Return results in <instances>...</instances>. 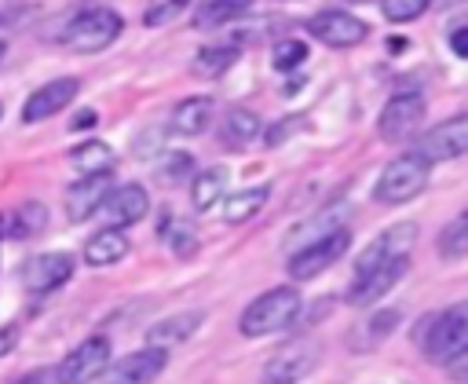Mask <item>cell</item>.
Here are the masks:
<instances>
[{
  "label": "cell",
  "instance_id": "cell-1",
  "mask_svg": "<svg viewBox=\"0 0 468 384\" xmlns=\"http://www.w3.org/2000/svg\"><path fill=\"white\" fill-rule=\"evenodd\" d=\"M300 289L296 285H278V289H267L263 296H256L245 311H241V336H267V333H278V329H289L296 318H300Z\"/></svg>",
  "mask_w": 468,
  "mask_h": 384
},
{
  "label": "cell",
  "instance_id": "cell-2",
  "mask_svg": "<svg viewBox=\"0 0 468 384\" xmlns=\"http://www.w3.org/2000/svg\"><path fill=\"white\" fill-rule=\"evenodd\" d=\"M121 29H124V18L117 11H110V7H88V11H80V15H73L66 22V29L58 33V40L69 51L95 55V51L110 48L121 37Z\"/></svg>",
  "mask_w": 468,
  "mask_h": 384
},
{
  "label": "cell",
  "instance_id": "cell-3",
  "mask_svg": "<svg viewBox=\"0 0 468 384\" xmlns=\"http://www.w3.org/2000/svg\"><path fill=\"white\" fill-rule=\"evenodd\" d=\"M428 172H431L428 161H420L417 154L395 157L380 172V179H377V201H384V205H406V201H413L428 187Z\"/></svg>",
  "mask_w": 468,
  "mask_h": 384
},
{
  "label": "cell",
  "instance_id": "cell-4",
  "mask_svg": "<svg viewBox=\"0 0 468 384\" xmlns=\"http://www.w3.org/2000/svg\"><path fill=\"white\" fill-rule=\"evenodd\" d=\"M347 245H351V230H347V227L329 230V234H322V238L307 241L303 249H296V252L289 256L285 271H289V278H292V282H307V278L322 274L325 267H333V263L347 252Z\"/></svg>",
  "mask_w": 468,
  "mask_h": 384
},
{
  "label": "cell",
  "instance_id": "cell-5",
  "mask_svg": "<svg viewBox=\"0 0 468 384\" xmlns=\"http://www.w3.org/2000/svg\"><path fill=\"white\" fill-rule=\"evenodd\" d=\"M464 351H468V307L453 304L431 322V329L424 336V355L431 362H450Z\"/></svg>",
  "mask_w": 468,
  "mask_h": 384
},
{
  "label": "cell",
  "instance_id": "cell-6",
  "mask_svg": "<svg viewBox=\"0 0 468 384\" xmlns=\"http://www.w3.org/2000/svg\"><path fill=\"white\" fill-rule=\"evenodd\" d=\"M110 366V340L106 336H88L84 344H77L58 366H55V384H91L102 377V369Z\"/></svg>",
  "mask_w": 468,
  "mask_h": 384
},
{
  "label": "cell",
  "instance_id": "cell-7",
  "mask_svg": "<svg viewBox=\"0 0 468 384\" xmlns=\"http://www.w3.org/2000/svg\"><path fill=\"white\" fill-rule=\"evenodd\" d=\"M417 241V223H395L388 227L380 238H373L366 245V252L355 260V274H366V271H377L384 263H395V260H410V249Z\"/></svg>",
  "mask_w": 468,
  "mask_h": 384
},
{
  "label": "cell",
  "instance_id": "cell-8",
  "mask_svg": "<svg viewBox=\"0 0 468 384\" xmlns=\"http://www.w3.org/2000/svg\"><path fill=\"white\" fill-rule=\"evenodd\" d=\"M303 26L325 48H355V44H362L369 37V26L362 18H355L351 11H318Z\"/></svg>",
  "mask_w": 468,
  "mask_h": 384
},
{
  "label": "cell",
  "instance_id": "cell-9",
  "mask_svg": "<svg viewBox=\"0 0 468 384\" xmlns=\"http://www.w3.org/2000/svg\"><path fill=\"white\" fill-rule=\"evenodd\" d=\"M420 121H424V99L420 95H410V91H399L380 110L377 132H380L384 143H402V139H410L420 128Z\"/></svg>",
  "mask_w": 468,
  "mask_h": 384
},
{
  "label": "cell",
  "instance_id": "cell-10",
  "mask_svg": "<svg viewBox=\"0 0 468 384\" xmlns=\"http://www.w3.org/2000/svg\"><path fill=\"white\" fill-rule=\"evenodd\" d=\"M464 150H468V117L464 113H453L450 121H442L439 128H431L428 135H420L410 154H417L420 161H453Z\"/></svg>",
  "mask_w": 468,
  "mask_h": 384
},
{
  "label": "cell",
  "instance_id": "cell-11",
  "mask_svg": "<svg viewBox=\"0 0 468 384\" xmlns=\"http://www.w3.org/2000/svg\"><path fill=\"white\" fill-rule=\"evenodd\" d=\"M165 366H168V351L146 344L143 351H132V355L117 358L113 366H106L102 384H154Z\"/></svg>",
  "mask_w": 468,
  "mask_h": 384
},
{
  "label": "cell",
  "instance_id": "cell-12",
  "mask_svg": "<svg viewBox=\"0 0 468 384\" xmlns=\"http://www.w3.org/2000/svg\"><path fill=\"white\" fill-rule=\"evenodd\" d=\"M318 362V344L311 340H296L282 351H274L263 366V384H296L303 380Z\"/></svg>",
  "mask_w": 468,
  "mask_h": 384
},
{
  "label": "cell",
  "instance_id": "cell-13",
  "mask_svg": "<svg viewBox=\"0 0 468 384\" xmlns=\"http://www.w3.org/2000/svg\"><path fill=\"white\" fill-rule=\"evenodd\" d=\"M69 274H73L69 252H37V256L22 260V267H18V278L29 293H51V289L66 285Z\"/></svg>",
  "mask_w": 468,
  "mask_h": 384
},
{
  "label": "cell",
  "instance_id": "cell-14",
  "mask_svg": "<svg viewBox=\"0 0 468 384\" xmlns=\"http://www.w3.org/2000/svg\"><path fill=\"white\" fill-rule=\"evenodd\" d=\"M77 91H80V80H77V77H55V80L40 84V88L26 99V106H22V121H26V124H40V121L55 117L58 110H66V106L73 102Z\"/></svg>",
  "mask_w": 468,
  "mask_h": 384
},
{
  "label": "cell",
  "instance_id": "cell-15",
  "mask_svg": "<svg viewBox=\"0 0 468 384\" xmlns=\"http://www.w3.org/2000/svg\"><path fill=\"white\" fill-rule=\"evenodd\" d=\"M106 194H110V176H80V179L66 190V216H69L73 223L91 219V216L102 208Z\"/></svg>",
  "mask_w": 468,
  "mask_h": 384
},
{
  "label": "cell",
  "instance_id": "cell-16",
  "mask_svg": "<svg viewBox=\"0 0 468 384\" xmlns=\"http://www.w3.org/2000/svg\"><path fill=\"white\" fill-rule=\"evenodd\" d=\"M146 208H150V197H146V190H143L139 183L110 187V194H106V201H102V212H106V219H110L113 227H132V223H139V219L146 216Z\"/></svg>",
  "mask_w": 468,
  "mask_h": 384
},
{
  "label": "cell",
  "instance_id": "cell-17",
  "mask_svg": "<svg viewBox=\"0 0 468 384\" xmlns=\"http://www.w3.org/2000/svg\"><path fill=\"white\" fill-rule=\"evenodd\" d=\"M406 267H410V260H395V263H384V267H377V271H366V274H355V282H351V293H347V300L355 304V307H366V304H373V300H380L402 274H406Z\"/></svg>",
  "mask_w": 468,
  "mask_h": 384
},
{
  "label": "cell",
  "instance_id": "cell-18",
  "mask_svg": "<svg viewBox=\"0 0 468 384\" xmlns=\"http://www.w3.org/2000/svg\"><path fill=\"white\" fill-rule=\"evenodd\" d=\"M260 135H263V121H260L252 110H245V106L227 110L223 121H219V146H223V150H245V146H252Z\"/></svg>",
  "mask_w": 468,
  "mask_h": 384
},
{
  "label": "cell",
  "instance_id": "cell-19",
  "mask_svg": "<svg viewBox=\"0 0 468 384\" xmlns=\"http://www.w3.org/2000/svg\"><path fill=\"white\" fill-rule=\"evenodd\" d=\"M201 322H205V315H201V311H179V315H172V318L154 322V325L146 329V340H150L154 347L183 344V340H190V336L197 333V325H201Z\"/></svg>",
  "mask_w": 468,
  "mask_h": 384
},
{
  "label": "cell",
  "instance_id": "cell-20",
  "mask_svg": "<svg viewBox=\"0 0 468 384\" xmlns=\"http://www.w3.org/2000/svg\"><path fill=\"white\" fill-rule=\"evenodd\" d=\"M69 161L77 165L80 176H113L117 154H113L102 139H88V143H77V146L69 150Z\"/></svg>",
  "mask_w": 468,
  "mask_h": 384
},
{
  "label": "cell",
  "instance_id": "cell-21",
  "mask_svg": "<svg viewBox=\"0 0 468 384\" xmlns=\"http://www.w3.org/2000/svg\"><path fill=\"white\" fill-rule=\"evenodd\" d=\"M238 55H241L238 44H212V48H201V51L194 55V62H190V73L201 77V80H216V77H223V73L238 62Z\"/></svg>",
  "mask_w": 468,
  "mask_h": 384
},
{
  "label": "cell",
  "instance_id": "cell-22",
  "mask_svg": "<svg viewBox=\"0 0 468 384\" xmlns=\"http://www.w3.org/2000/svg\"><path fill=\"white\" fill-rule=\"evenodd\" d=\"M208 121H212V99H205V95H190L172 110V128L179 135H201L208 128Z\"/></svg>",
  "mask_w": 468,
  "mask_h": 384
},
{
  "label": "cell",
  "instance_id": "cell-23",
  "mask_svg": "<svg viewBox=\"0 0 468 384\" xmlns=\"http://www.w3.org/2000/svg\"><path fill=\"white\" fill-rule=\"evenodd\" d=\"M128 249H132V245H128V238L121 234V227H106V230H99V234L84 245V260H88L91 267H110V263H117Z\"/></svg>",
  "mask_w": 468,
  "mask_h": 384
},
{
  "label": "cell",
  "instance_id": "cell-24",
  "mask_svg": "<svg viewBox=\"0 0 468 384\" xmlns=\"http://www.w3.org/2000/svg\"><path fill=\"white\" fill-rule=\"evenodd\" d=\"M267 194H271V187H249V190L230 194L227 205H223L227 223H245V219H252V216L267 205Z\"/></svg>",
  "mask_w": 468,
  "mask_h": 384
},
{
  "label": "cell",
  "instance_id": "cell-25",
  "mask_svg": "<svg viewBox=\"0 0 468 384\" xmlns=\"http://www.w3.org/2000/svg\"><path fill=\"white\" fill-rule=\"evenodd\" d=\"M245 7H252V0H205L194 15V29H216L227 26L230 18H238Z\"/></svg>",
  "mask_w": 468,
  "mask_h": 384
},
{
  "label": "cell",
  "instance_id": "cell-26",
  "mask_svg": "<svg viewBox=\"0 0 468 384\" xmlns=\"http://www.w3.org/2000/svg\"><path fill=\"white\" fill-rule=\"evenodd\" d=\"M48 223V208L40 201H29V205H18L15 212H7V238H29V234H40Z\"/></svg>",
  "mask_w": 468,
  "mask_h": 384
},
{
  "label": "cell",
  "instance_id": "cell-27",
  "mask_svg": "<svg viewBox=\"0 0 468 384\" xmlns=\"http://www.w3.org/2000/svg\"><path fill=\"white\" fill-rule=\"evenodd\" d=\"M219 194H223V172H197L194 176V183H190V201H194V208H201V212H208L216 201H219Z\"/></svg>",
  "mask_w": 468,
  "mask_h": 384
},
{
  "label": "cell",
  "instance_id": "cell-28",
  "mask_svg": "<svg viewBox=\"0 0 468 384\" xmlns=\"http://www.w3.org/2000/svg\"><path fill=\"white\" fill-rule=\"evenodd\" d=\"M439 252L446 260H457V256L468 252V219L464 216H457V219L446 223V230L439 234Z\"/></svg>",
  "mask_w": 468,
  "mask_h": 384
},
{
  "label": "cell",
  "instance_id": "cell-29",
  "mask_svg": "<svg viewBox=\"0 0 468 384\" xmlns=\"http://www.w3.org/2000/svg\"><path fill=\"white\" fill-rule=\"evenodd\" d=\"M431 7V0H380V11L388 22H413Z\"/></svg>",
  "mask_w": 468,
  "mask_h": 384
},
{
  "label": "cell",
  "instance_id": "cell-30",
  "mask_svg": "<svg viewBox=\"0 0 468 384\" xmlns=\"http://www.w3.org/2000/svg\"><path fill=\"white\" fill-rule=\"evenodd\" d=\"M303 59H307L303 40H282V44L271 48V62H274V69H282V73H289V69L300 66Z\"/></svg>",
  "mask_w": 468,
  "mask_h": 384
},
{
  "label": "cell",
  "instance_id": "cell-31",
  "mask_svg": "<svg viewBox=\"0 0 468 384\" xmlns=\"http://www.w3.org/2000/svg\"><path fill=\"white\" fill-rule=\"evenodd\" d=\"M190 0H161V4H154V7H146V15H143V26H165L168 18H176L183 7H186Z\"/></svg>",
  "mask_w": 468,
  "mask_h": 384
},
{
  "label": "cell",
  "instance_id": "cell-32",
  "mask_svg": "<svg viewBox=\"0 0 468 384\" xmlns=\"http://www.w3.org/2000/svg\"><path fill=\"white\" fill-rule=\"evenodd\" d=\"M190 165H194L190 154H172V157H165V179H183V176L190 172Z\"/></svg>",
  "mask_w": 468,
  "mask_h": 384
},
{
  "label": "cell",
  "instance_id": "cell-33",
  "mask_svg": "<svg viewBox=\"0 0 468 384\" xmlns=\"http://www.w3.org/2000/svg\"><path fill=\"white\" fill-rule=\"evenodd\" d=\"M11 384H55V377H51V369H48V366H40V369H29V373L15 377Z\"/></svg>",
  "mask_w": 468,
  "mask_h": 384
},
{
  "label": "cell",
  "instance_id": "cell-34",
  "mask_svg": "<svg viewBox=\"0 0 468 384\" xmlns=\"http://www.w3.org/2000/svg\"><path fill=\"white\" fill-rule=\"evenodd\" d=\"M450 48H453L457 59L468 55V29H464V26H453V33H450Z\"/></svg>",
  "mask_w": 468,
  "mask_h": 384
},
{
  "label": "cell",
  "instance_id": "cell-35",
  "mask_svg": "<svg viewBox=\"0 0 468 384\" xmlns=\"http://www.w3.org/2000/svg\"><path fill=\"white\" fill-rule=\"evenodd\" d=\"M15 340H18V325H4L0 329V358L15 351Z\"/></svg>",
  "mask_w": 468,
  "mask_h": 384
},
{
  "label": "cell",
  "instance_id": "cell-36",
  "mask_svg": "<svg viewBox=\"0 0 468 384\" xmlns=\"http://www.w3.org/2000/svg\"><path fill=\"white\" fill-rule=\"evenodd\" d=\"M84 124H88V128L95 124V113H91V110H88V113H80V117L73 121V128H84Z\"/></svg>",
  "mask_w": 468,
  "mask_h": 384
},
{
  "label": "cell",
  "instance_id": "cell-37",
  "mask_svg": "<svg viewBox=\"0 0 468 384\" xmlns=\"http://www.w3.org/2000/svg\"><path fill=\"white\" fill-rule=\"evenodd\" d=\"M0 238H7V212H0Z\"/></svg>",
  "mask_w": 468,
  "mask_h": 384
},
{
  "label": "cell",
  "instance_id": "cell-38",
  "mask_svg": "<svg viewBox=\"0 0 468 384\" xmlns=\"http://www.w3.org/2000/svg\"><path fill=\"white\" fill-rule=\"evenodd\" d=\"M439 4H461V0H439Z\"/></svg>",
  "mask_w": 468,
  "mask_h": 384
},
{
  "label": "cell",
  "instance_id": "cell-39",
  "mask_svg": "<svg viewBox=\"0 0 468 384\" xmlns=\"http://www.w3.org/2000/svg\"><path fill=\"white\" fill-rule=\"evenodd\" d=\"M0 62H4V40H0Z\"/></svg>",
  "mask_w": 468,
  "mask_h": 384
},
{
  "label": "cell",
  "instance_id": "cell-40",
  "mask_svg": "<svg viewBox=\"0 0 468 384\" xmlns=\"http://www.w3.org/2000/svg\"><path fill=\"white\" fill-rule=\"evenodd\" d=\"M0 117H4V106H0Z\"/></svg>",
  "mask_w": 468,
  "mask_h": 384
}]
</instances>
